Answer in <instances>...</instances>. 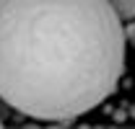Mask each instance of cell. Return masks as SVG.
I'll return each mask as SVG.
<instances>
[{"label": "cell", "instance_id": "obj_1", "mask_svg": "<svg viewBox=\"0 0 135 129\" xmlns=\"http://www.w3.org/2000/svg\"><path fill=\"white\" fill-rule=\"evenodd\" d=\"M125 29L109 0H0V98L39 121H73L114 93Z\"/></svg>", "mask_w": 135, "mask_h": 129}, {"label": "cell", "instance_id": "obj_2", "mask_svg": "<svg viewBox=\"0 0 135 129\" xmlns=\"http://www.w3.org/2000/svg\"><path fill=\"white\" fill-rule=\"evenodd\" d=\"M112 8L117 10V16L122 21H133L135 18V0H109Z\"/></svg>", "mask_w": 135, "mask_h": 129}, {"label": "cell", "instance_id": "obj_3", "mask_svg": "<svg viewBox=\"0 0 135 129\" xmlns=\"http://www.w3.org/2000/svg\"><path fill=\"white\" fill-rule=\"evenodd\" d=\"M125 39H127L130 44H135V18L127 23V29H125Z\"/></svg>", "mask_w": 135, "mask_h": 129}, {"label": "cell", "instance_id": "obj_4", "mask_svg": "<svg viewBox=\"0 0 135 129\" xmlns=\"http://www.w3.org/2000/svg\"><path fill=\"white\" fill-rule=\"evenodd\" d=\"M112 116H114V121H125L127 119V111L125 109H117V111H112Z\"/></svg>", "mask_w": 135, "mask_h": 129}, {"label": "cell", "instance_id": "obj_5", "mask_svg": "<svg viewBox=\"0 0 135 129\" xmlns=\"http://www.w3.org/2000/svg\"><path fill=\"white\" fill-rule=\"evenodd\" d=\"M130 116H135V106H130Z\"/></svg>", "mask_w": 135, "mask_h": 129}, {"label": "cell", "instance_id": "obj_6", "mask_svg": "<svg viewBox=\"0 0 135 129\" xmlns=\"http://www.w3.org/2000/svg\"><path fill=\"white\" fill-rule=\"evenodd\" d=\"M0 124H3V121H0Z\"/></svg>", "mask_w": 135, "mask_h": 129}]
</instances>
